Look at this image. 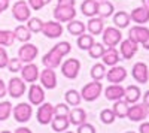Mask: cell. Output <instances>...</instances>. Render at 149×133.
<instances>
[{
  "instance_id": "10",
  "label": "cell",
  "mask_w": 149,
  "mask_h": 133,
  "mask_svg": "<svg viewBox=\"0 0 149 133\" xmlns=\"http://www.w3.org/2000/svg\"><path fill=\"white\" fill-rule=\"evenodd\" d=\"M8 94L10 96V97H14V99H18L21 97V96L26 93V82L22 81V78H10L9 84H8Z\"/></svg>"
},
{
  "instance_id": "25",
  "label": "cell",
  "mask_w": 149,
  "mask_h": 133,
  "mask_svg": "<svg viewBox=\"0 0 149 133\" xmlns=\"http://www.w3.org/2000/svg\"><path fill=\"white\" fill-rule=\"evenodd\" d=\"M86 29H88V32L91 34H95V36L102 34V32L104 29L103 18H100V17H91L90 21H88V24H86Z\"/></svg>"
},
{
  "instance_id": "1",
  "label": "cell",
  "mask_w": 149,
  "mask_h": 133,
  "mask_svg": "<svg viewBox=\"0 0 149 133\" xmlns=\"http://www.w3.org/2000/svg\"><path fill=\"white\" fill-rule=\"evenodd\" d=\"M72 50V45L69 42H60L57 45H54L51 48V51L46 52L42 58V63L45 67H49V69H55L60 66L61 60H63V57H66Z\"/></svg>"
},
{
  "instance_id": "57",
  "label": "cell",
  "mask_w": 149,
  "mask_h": 133,
  "mask_svg": "<svg viewBox=\"0 0 149 133\" xmlns=\"http://www.w3.org/2000/svg\"><path fill=\"white\" fill-rule=\"evenodd\" d=\"M148 117H149V112H148Z\"/></svg>"
},
{
  "instance_id": "29",
  "label": "cell",
  "mask_w": 149,
  "mask_h": 133,
  "mask_svg": "<svg viewBox=\"0 0 149 133\" xmlns=\"http://www.w3.org/2000/svg\"><path fill=\"white\" fill-rule=\"evenodd\" d=\"M85 30H86V26H85L82 21L72 20V21L67 22V32L72 36H81L82 33H85Z\"/></svg>"
},
{
  "instance_id": "26",
  "label": "cell",
  "mask_w": 149,
  "mask_h": 133,
  "mask_svg": "<svg viewBox=\"0 0 149 133\" xmlns=\"http://www.w3.org/2000/svg\"><path fill=\"white\" fill-rule=\"evenodd\" d=\"M113 5L107 0H102V2L97 3V15L100 18H109L110 15H113Z\"/></svg>"
},
{
  "instance_id": "11",
  "label": "cell",
  "mask_w": 149,
  "mask_h": 133,
  "mask_svg": "<svg viewBox=\"0 0 149 133\" xmlns=\"http://www.w3.org/2000/svg\"><path fill=\"white\" fill-rule=\"evenodd\" d=\"M37 121H39L40 124H49L52 121L54 118V106L49 103V102H43L39 105V109H37Z\"/></svg>"
},
{
  "instance_id": "49",
  "label": "cell",
  "mask_w": 149,
  "mask_h": 133,
  "mask_svg": "<svg viewBox=\"0 0 149 133\" xmlns=\"http://www.w3.org/2000/svg\"><path fill=\"white\" fill-rule=\"evenodd\" d=\"M139 130H140V133H149V123H143V124H140Z\"/></svg>"
},
{
  "instance_id": "44",
  "label": "cell",
  "mask_w": 149,
  "mask_h": 133,
  "mask_svg": "<svg viewBox=\"0 0 149 133\" xmlns=\"http://www.w3.org/2000/svg\"><path fill=\"white\" fill-rule=\"evenodd\" d=\"M76 133H95V127L90 123H82L78 126V132Z\"/></svg>"
},
{
  "instance_id": "33",
  "label": "cell",
  "mask_w": 149,
  "mask_h": 133,
  "mask_svg": "<svg viewBox=\"0 0 149 133\" xmlns=\"http://www.w3.org/2000/svg\"><path fill=\"white\" fill-rule=\"evenodd\" d=\"M91 78L94 81H102L104 76H106V66L103 63H95L93 67H91Z\"/></svg>"
},
{
  "instance_id": "48",
  "label": "cell",
  "mask_w": 149,
  "mask_h": 133,
  "mask_svg": "<svg viewBox=\"0 0 149 133\" xmlns=\"http://www.w3.org/2000/svg\"><path fill=\"white\" fill-rule=\"evenodd\" d=\"M9 8V0H0V14Z\"/></svg>"
},
{
  "instance_id": "3",
  "label": "cell",
  "mask_w": 149,
  "mask_h": 133,
  "mask_svg": "<svg viewBox=\"0 0 149 133\" xmlns=\"http://www.w3.org/2000/svg\"><path fill=\"white\" fill-rule=\"evenodd\" d=\"M102 90H103V85L100 81H93V82H88L82 87V91H81V97L85 100V102H94L98 99V96L102 94Z\"/></svg>"
},
{
  "instance_id": "5",
  "label": "cell",
  "mask_w": 149,
  "mask_h": 133,
  "mask_svg": "<svg viewBox=\"0 0 149 133\" xmlns=\"http://www.w3.org/2000/svg\"><path fill=\"white\" fill-rule=\"evenodd\" d=\"M102 38H103V45H106V46H116L122 41V33L116 27H107V29H103Z\"/></svg>"
},
{
  "instance_id": "8",
  "label": "cell",
  "mask_w": 149,
  "mask_h": 133,
  "mask_svg": "<svg viewBox=\"0 0 149 133\" xmlns=\"http://www.w3.org/2000/svg\"><path fill=\"white\" fill-rule=\"evenodd\" d=\"M79 70H81V62L76 58H69L61 64V74H63L66 78L69 79H74L78 78L79 75Z\"/></svg>"
},
{
  "instance_id": "6",
  "label": "cell",
  "mask_w": 149,
  "mask_h": 133,
  "mask_svg": "<svg viewBox=\"0 0 149 133\" xmlns=\"http://www.w3.org/2000/svg\"><path fill=\"white\" fill-rule=\"evenodd\" d=\"M15 121L18 123H27L33 115V108L30 103H18L14 109H12Z\"/></svg>"
},
{
  "instance_id": "34",
  "label": "cell",
  "mask_w": 149,
  "mask_h": 133,
  "mask_svg": "<svg viewBox=\"0 0 149 133\" xmlns=\"http://www.w3.org/2000/svg\"><path fill=\"white\" fill-rule=\"evenodd\" d=\"M15 42V34L10 30H0V46H12Z\"/></svg>"
},
{
  "instance_id": "41",
  "label": "cell",
  "mask_w": 149,
  "mask_h": 133,
  "mask_svg": "<svg viewBox=\"0 0 149 133\" xmlns=\"http://www.w3.org/2000/svg\"><path fill=\"white\" fill-rule=\"evenodd\" d=\"M70 112L67 103H58L54 106V117H67Z\"/></svg>"
},
{
  "instance_id": "17",
  "label": "cell",
  "mask_w": 149,
  "mask_h": 133,
  "mask_svg": "<svg viewBox=\"0 0 149 133\" xmlns=\"http://www.w3.org/2000/svg\"><path fill=\"white\" fill-rule=\"evenodd\" d=\"M29 102L34 106H39L40 103L45 102V91L40 85L31 84V87L29 88Z\"/></svg>"
},
{
  "instance_id": "15",
  "label": "cell",
  "mask_w": 149,
  "mask_h": 133,
  "mask_svg": "<svg viewBox=\"0 0 149 133\" xmlns=\"http://www.w3.org/2000/svg\"><path fill=\"white\" fill-rule=\"evenodd\" d=\"M139 50V45L136 43L134 41L131 39H125V41H121V45H119V54L124 60H130L134 57V54L137 52Z\"/></svg>"
},
{
  "instance_id": "35",
  "label": "cell",
  "mask_w": 149,
  "mask_h": 133,
  "mask_svg": "<svg viewBox=\"0 0 149 133\" xmlns=\"http://www.w3.org/2000/svg\"><path fill=\"white\" fill-rule=\"evenodd\" d=\"M93 43H94L93 34H85V33H82L81 36H78V46L81 48V50L88 51L90 48L93 46Z\"/></svg>"
},
{
  "instance_id": "16",
  "label": "cell",
  "mask_w": 149,
  "mask_h": 133,
  "mask_svg": "<svg viewBox=\"0 0 149 133\" xmlns=\"http://www.w3.org/2000/svg\"><path fill=\"white\" fill-rule=\"evenodd\" d=\"M104 78H107V81L112 82V84H121L127 78V69L122 67V66H116L115 64V66H112L110 70H107V74H106Z\"/></svg>"
},
{
  "instance_id": "47",
  "label": "cell",
  "mask_w": 149,
  "mask_h": 133,
  "mask_svg": "<svg viewBox=\"0 0 149 133\" xmlns=\"http://www.w3.org/2000/svg\"><path fill=\"white\" fill-rule=\"evenodd\" d=\"M76 0H58L57 5H63V6H74Z\"/></svg>"
},
{
  "instance_id": "12",
  "label": "cell",
  "mask_w": 149,
  "mask_h": 133,
  "mask_svg": "<svg viewBox=\"0 0 149 133\" xmlns=\"http://www.w3.org/2000/svg\"><path fill=\"white\" fill-rule=\"evenodd\" d=\"M42 33L49 39H55V38H60L63 34V26L61 22L58 21H48V22H43V27H42Z\"/></svg>"
},
{
  "instance_id": "9",
  "label": "cell",
  "mask_w": 149,
  "mask_h": 133,
  "mask_svg": "<svg viewBox=\"0 0 149 133\" xmlns=\"http://www.w3.org/2000/svg\"><path fill=\"white\" fill-rule=\"evenodd\" d=\"M37 52H39V50H37L36 45L26 42V43H22V46L18 50V58L22 63H31L36 58Z\"/></svg>"
},
{
  "instance_id": "51",
  "label": "cell",
  "mask_w": 149,
  "mask_h": 133,
  "mask_svg": "<svg viewBox=\"0 0 149 133\" xmlns=\"http://www.w3.org/2000/svg\"><path fill=\"white\" fill-rule=\"evenodd\" d=\"M143 105H145L146 108H149V91H146V93L143 94Z\"/></svg>"
},
{
  "instance_id": "56",
  "label": "cell",
  "mask_w": 149,
  "mask_h": 133,
  "mask_svg": "<svg viewBox=\"0 0 149 133\" xmlns=\"http://www.w3.org/2000/svg\"><path fill=\"white\" fill-rule=\"evenodd\" d=\"M97 2H102V0H97Z\"/></svg>"
},
{
  "instance_id": "55",
  "label": "cell",
  "mask_w": 149,
  "mask_h": 133,
  "mask_svg": "<svg viewBox=\"0 0 149 133\" xmlns=\"http://www.w3.org/2000/svg\"><path fill=\"white\" fill-rule=\"evenodd\" d=\"M127 133H134V132H127Z\"/></svg>"
},
{
  "instance_id": "24",
  "label": "cell",
  "mask_w": 149,
  "mask_h": 133,
  "mask_svg": "<svg viewBox=\"0 0 149 133\" xmlns=\"http://www.w3.org/2000/svg\"><path fill=\"white\" fill-rule=\"evenodd\" d=\"M140 88L137 85H128L124 90V100H125L128 105H133V103H137V100L140 99Z\"/></svg>"
},
{
  "instance_id": "39",
  "label": "cell",
  "mask_w": 149,
  "mask_h": 133,
  "mask_svg": "<svg viewBox=\"0 0 149 133\" xmlns=\"http://www.w3.org/2000/svg\"><path fill=\"white\" fill-rule=\"evenodd\" d=\"M12 114V105L9 102H0V121L8 120Z\"/></svg>"
},
{
  "instance_id": "38",
  "label": "cell",
  "mask_w": 149,
  "mask_h": 133,
  "mask_svg": "<svg viewBox=\"0 0 149 133\" xmlns=\"http://www.w3.org/2000/svg\"><path fill=\"white\" fill-rule=\"evenodd\" d=\"M104 50H106V46H104L103 43H97V42H94L93 46L88 50V54H90L91 58H102Z\"/></svg>"
},
{
  "instance_id": "43",
  "label": "cell",
  "mask_w": 149,
  "mask_h": 133,
  "mask_svg": "<svg viewBox=\"0 0 149 133\" xmlns=\"http://www.w3.org/2000/svg\"><path fill=\"white\" fill-rule=\"evenodd\" d=\"M51 0H27V3H29V6L31 8V9H34V10H40L45 5H48Z\"/></svg>"
},
{
  "instance_id": "18",
  "label": "cell",
  "mask_w": 149,
  "mask_h": 133,
  "mask_svg": "<svg viewBox=\"0 0 149 133\" xmlns=\"http://www.w3.org/2000/svg\"><path fill=\"white\" fill-rule=\"evenodd\" d=\"M131 75H133V78L137 81V82H140V84H146L148 79H149V70H148V66H146L145 63H142V62L136 63V64L133 66V69H131Z\"/></svg>"
},
{
  "instance_id": "13",
  "label": "cell",
  "mask_w": 149,
  "mask_h": 133,
  "mask_svg": "<svg viewBox=\"0 0 149 133\" xmlns=\"http://www.w3.org/2000/svg\"><path fill=\"white\" fill-rule=\"evenodd\" d=\"M39 78H40V82H42V87L46 88V90H54L57 87V75L54 69H49V67H45V70H42L39 74Z\"/></svg>"
},
{
  "instance_id": "28",
  "label": "cell",
  "mask_w": 149,
  "mask_h": 133,
  "mask_svg": "<svg viewBox=\"0 0 149 133\" xmlns=\"http://www.w3.org/2000/svg\"><path fill=\"white\" fill-rule=\"evenodd\" d=\"M97 0H84L81 5V12L85 17H95L97 15Z\"/></svg>"
},
{
  "instance_id": "58",
  "label": "cell",
  "mask_w": 149,
  "mask_h": 133,
  "mask_svg": "<svg viewBox=\"0 0 149 133\" xmlns=\"http://www.w3.org/2000/svg\"><path fill=\"white\" fill-rule=\"evenodd\" d=\"M9 2H10V0H9Z\"/></svg>"
},
{
  "instance_id": "36",
  "label": "cell",
  "mask_w": 149,
  "mask_h": 133,
  "mask_svg": "<svg viewBox=\"0 0 149 133\" xmlns=\"http://www.w3.org/2000/svg\"><path fill=\"white\" fill-rule=\"evenodd\" d=\"M64 97H66V103L70 105V106H79L81 105V93H78L76 90H69L66 94H64Z\"/></svg>"
},
{
  "instance_id": "22",
  "label": "cell",
  "mask_w": 149,
  "mask_h": 133,
  "mask_svg": "<svg viewBox=\"0 0 149 133\" xmlns=\"http://www.w3.org/2000/svg\"><path fill=\"white\" fill-rule=\"evenodd\" d=\"M124 88L121 84H112V85H109L106 90H104V97L107 100H119L124 97Z\"/></svg>"
},
{
  "instance_id": "7",
  "label": "cell",
  "mask_w": 149,
  "mask_h": 133,
  "mask_svg": "<svg viewBox=\"0 0 149 133\" xmlns=\"http://www.w3.org/2000/svg\"><path fill=\"white\" fill-rule=\"evenodd\" d=\"M76 17V10L74 6H63V5H57L54 9V18L58 22H69Z\"/></svg>"
},
{
  "instance_id": "32",
  "label": "cell",
  "mask_w": 149,
  "mask_h": 133,
  "mask_svg": "<svg viewBox=\"0 0 149 133\" xmlns=\"http://www.w3.org/2000/svg\"><path fill=\"white\" fill-rule=\"evenodd\" d=\"M69 120H67V117H54L52 118V121H51V126H52V130L54 132H64V130H67V127H69Z\"/></svg>"
},
{
  "instance_id": "23",
  "label": "cell",
  "mask_w": 149,
  "mask_h": 133,
  "mask_svg": "<svg viewBox=\"0 0 149 133\" xmlns=\"http://www.w3.org/2000/svg\"><path fill=\"white\" fill-rule=\"evenodd\" d=\"M67 120H69L70 124L79 126V124L85 123V120H86V112L82 109V108L74 106L73 109H70V112H69V115H67Z\"/></svg>"
},
{
  "instance_id": "19",
  "label": "cell",
  "mask_w": 149,
  "mask_h": 133,
  "mask_svg": "<svg viewBox=\"0 0 149 133\" xmlns=\"http://www.w3.org/2000/svg\"><path fill=\"white\" fill-rule=\"evenodd\" d=\"M130 20L134 21V22H137L139 26H143V24L149 22V8L142 5L139 8L133 9L131 14H130Z\"/></svg>"
},
{
  "instance_id": "27",
  "label": "cell",
  "mask_w": 149,
  "mask_h": 133,
  "mask_svg": "<svg viewBox=\"0 0 149 133\" xmlns=\"http://www.w3.org/2000/svg\"><path fill=\"white\" fill-rule=\"evenodd\" d=\"M130 14H127V12H124V10H119L116 12V14L113 15V24H115V27L116 29H125L130 26Z\"/></svg>"
},
{
  "instance_id": "54",
  "label": "cell",
  "mask_w": 149,
  "mask_h": 133,
  "mask_svg": "<svg viewBox=\"0 0 149 133\" xmlns=\"http://www.w3.org/2000/svg\"><path fill=\"white\" fill-rule=\"evenodd\" d=\"M63 133H73V132H66V130H64V132H63Z\"/></svg>"
},
{
  "instance_id": "2",
  "label": "cell",
  "mask_w": 149,
  "mask_h": 133,
  "mask_svg": "<svg viewBox=\"0 0 149 133\" xmlns=\"http://www.w3.org/2000/svg\"><path fill=\"white\" fill-rule=\"evenodd\" d=\"M128 39L134 41L137 45H143V48L149 50V29L145 26H134L128 32Z\"/></svg>"
},
{
  "instance_id": "52",
  "label": "cell",
  "mask_w": 149,
  "mask_h": 133,
  "mask_svg": "<svg viewBox=\"0 0 149 133\" xmlns=\"http://www.w3.org/2000/svg\"><path fill=\"white\" fill-rule=\"evenodd\" d=\"M142 3H143V6L149 8V0H142Z\"/></svg>"
},
{
  "instance_id": "21",
  "label": "cell",
  "mask_w": 149,
  "mask_h": 133,
  "mask_svg": "<svg viewBox=\"0 0 149 133\" xmlns=\"http://www.w3.org/2000/svg\"><path fill=\"white\" fill-rule=\"evenodd\" d=\"M102 60H103L104 66H115V64H118L121 58H119V52L115 46H107L102 55Z\"/></svg>"
},
{
  "instance_id": "20",
  "label": "cell",
  "mask_w": 149,
  "mask_h": 133,
  "mask_svg": "<svg viewBox=\"0 0 149 133\" xmlns=\"http://www.w3.org/2000/svg\"><path fill=\"white\" fill-rule=\"evenodd\" d=\"M21 76H22V81L24 82H36L37 78H39V69H37L36 64L33 63H27L24 67H21Z\"/></svg>"
},
{
  "instance_id": "30",
  "label": "cell",
  "mask_w": 149,
  "mask_h": 133,
  "mask_svg": "<svg viewBox=\"0 0 149 133\" xmlns=\"http://www.w3.org/2000/svg\"><path fill=\"white\" fill-rule=\"evenodd\" d=\"M128 108L130 106H128V103L125 100L119 99V100H115L112 111H113V114H115L116 118H125L127 117V112H128Z\"/></svg>"
},
{
  "instance_id": "50",
  "label": "cell",
  "mask_w": 149,
  "mask_h": 133,
  "mask_svg": "<svg viewBox=\"0 0 149 133\" xmlns=\"http://www.w3.org/2000/svg\"><path fill=\"white\" fill-rule=\"evenodd\" d=\"M14 133H33L30 129H27V127H18Z\"/></svg>"
},
{
  "instance_id": "31",
  "label": "cell",
  "mask_w": 149,
  "mask_h": 133,
  "mask_svg": "<svg viewBox=\"0 0 149 133\" xmlns=\"http://www.w3.org/2000/svg\"><path fill=\"white\" fill-rule=\"evenodd\" d=\"M14 34H15V41H19L22 43H26L31 39V32L27 29V26H18L14 30Z\"/></svg>"
},
{
  "instance_id": "42",
  "label": "cell",
  "mask_w": 149,
  "mask_h": 133,
  "mask_svg": "<svg viewBox=\"0 0 149 133\" xmlns=\"http://www.w3.org/2000/svg\"><path fill=\"white\" fill-rule=\"evenodd\" d=\"M6 67H8L9 72L15 74V72H19V70H21V67H22V62H21L19 58H9Z\"/></svg>"
},
{
  "instance_id": "40",
  "label": "cell",
  "mask_w": 149,
  "mask_h": 133,
  "mask_svg": "<svg viewBox=\"0 0 149 133\" xmlns=\"http://www.w3.org/2000/svg\"><path fill=\"white\" fill-rule=\"evenodd\" d=\"M100 120H102L103 124H112L116 120V117H115V114H113L112 109H103L100 112Z\"/></svg>"
},
{
  "instance_id": "46",
  "label": "cell",
  "mask_w": 149,
  "mask_h": 133,
  "mask_svg": "<svg viewBox=\"0 0 149 133\" xmlns=\"http://www.w3.org/2000/svg\"><path fill=\"white\" fill-rule=\"evenodd\" d=\"M8 94V88H6V84L0 79V99L5 97V96Z\"/></svg>"
},
{
  "instance_id": "53",
  "label": "cell",
  "mask_w": 149,
  "mask_h": 133,
  "mask_svg": "<svg viewBox=\"0 0 149 133\" xmlns=\"http://www.w3.org/2000/svg\"><path fill=\"white\" fill-rule=\"evenodd\" d=\"M0 133H12V132H9V130H3V132H0Z\"/></svg>"
},
{
  "instance_id": "37",
  "label": "cell",
  "mask_w": 149,
  "mask_h": 133,
  "mask_svg": "<svg viewBox=\"0 0 149 133\" xmlns=\"http://www.w3.org/2000/svg\"><path fill=\"white\" fill-rule=\"evenodd\" d=\"M27 29L31 32V33H40L42 32V27H43V21L40 18H29L27 20Z\"/></svg>"
},
{
  "instance_id": "14",
  "label": "cell",
  "mask_w": 149,
  "mask_h": 133,
  "mask_svg": "<svg viewBox=\"0 0 149 133\" xmlns=\"http://www.w3.org/2000/svg\"><path fill=\"white\" fill-rule=\"evenodd\" d=\"M148 112H149V108H146L143 103L139 105V103H133V106L128 108V112H127V117L131 121H142L148 117Z\"/></svg>"
},
{
  "instance_id": "45",
  "label": "cell",
  "mask_w": 149,
  "mask_h": 133,
  "mask_svg": "<svg viewBox=\"0 0 149 133\" xmlns=\"http://www.w3.org/2000/svg\"><path fill=\"white\" fill-rule=\"evenodd\" d=\"M8 60H9V57H8L6 50H5L3 46H0V69H5V67H6Z\"/></svg>"
},
{
  "instance_id": "4",
  "label": "cell",
  "mask_w": 149,
  "mask_h": 133,
  "mask_svg": "<svg viewBox=\"0 0 149 133\" xmlns=\"http://www.w3.org/2000/svg\"><path fill=\"white\" fill-rule=\"evenodd\" d=\"M12 15H14V18L17 21L26 22L31 17V10H30L29 3L24 2V0H18V2H15L14 6H12Z\"/></svg>"
}]
</instances>
